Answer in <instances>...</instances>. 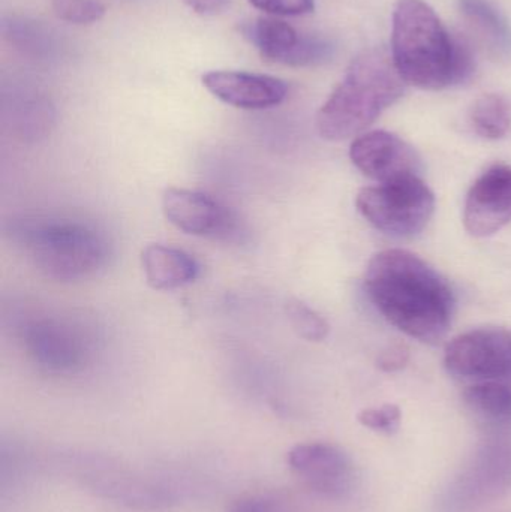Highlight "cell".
Masks as SVG:
<instances>
[{
  "mask_svg": "<svg viewBox=\"0 0 511 512\" xmlns=\"http://www.w3.org/2000/svg\"><path fill=\"white\" fill-rule=\"evenodd\" d=\"M362 426L375 432L393 435L401 426L402 412L396 405H383L380 408L363 409L357 417Z\"/></svg>",
  "mask_w": 511,
  "mask_h": 512,
  "instance_id": "44dd1931",
  "label": "cell"
},
{
  "mask_svg": "<svg viewBox=\"0 0 511 512\" xmlns=\"http://www.w3.org/2000/svg\"><path fill=\"white\" fill-rule=\"evenodd\" d=\"M192 11L200 15H216L224 11L230 0H183Z\"/></svg>",
  "mask_w": 511,
  "mask_h": 512,
  "instance_id": "d4e9b609",
  "label": "cell"
},
{
  "mask_svg": "<svg viewBox=\"0 0 511 512\" xmlns=\"http://www.w3.org/2000/svg\"><path fill=\"white\" fill-rule=\"evenodd\" d=\"M471 125L476 134L485 140H501L511 129V105L498 93H488L474 102L471 108Z\"/></svg>",
  "mask_w": 511,
  "mask_h": 512,
  "instance_id": "ac0fdd59",
  "label": "cell"
},
{
  "mask_svg": "<svg viewBox=\"0 0 511 512\" xmlns=\"http://www.w3.org/2000/svg\"><path fill=\"white\" fill-rule=\"evenodd\" d=\"M459 9L492 51L511 56L509 21L489 0H459Z\"/></svg>",
  "mask_w": 511,
  "mask_h": 512,
  "instance_id": "2e32d148",
  "label": "cell"
},
{
  "mask_svg": "<svg viewBox=\"0 0 511 512\" xmlns=\"http://www.w3.org/2000/svg\"><path fill=\"white\" fill-rule=\"evenodd\" d=\"M162 210L171 225L197 237H227L236 228L233 213L203 192L168 188L162 197Z\"/></svg>",
  "mask_w": 511,
  "mask_h": 512,
  "instance_id": "7c38bea8",
  "label": "cell"
},
{
  "mask_svg": "<svg viewBox=\"0 0 511 512\" xmlns=\"http://www.w3.org/2000/svg\"><path fill=\"white\" fill-rule=\"evenodd\" d=\"M393 62L405 83L443 90L467 83L476 71L473 53L453 38L423 0H398L393 11Z\"/></svg>",
  "mask_w": 511,
  "mask_h": 512,
  "instance_id": "7a4b0ae2",
  "label": "cell"
},
{
  "mask_svg": "<svg viewBox=\"0 0 511 512\" xmlns=\"http://www.w3.org/2000/svg\"><path fill=\"white\" fill-rule=\"evenodd\" d=\"M287 315L293 330L308 342H323L329 334L326 319L302 301H288Z\"/></svg>",
  "mask_w": 511,
  "mask_h": 512,
  "instance_id": "d6986e66",
  "label": "cell"
},
{
  "mask_svg": "<svg viewBox=\"0 0 511 512\" xmlns=\"http://www.w3.org/2000/svg\"><path fill=\"white\" fill-rule=\"evenodd\" d=\"M147 283L158 291L182 288L197 279V261L182 249L164 245H150L141 254Z\"/></svg>",
  "mask_w": 511,
  "mask_h": 512,
  "instance_id": "9a60e30c",
  "label": "cell"
},
{
  "mask_svg": "<svg viewBox=\"0 0 511 512\" xmlns=\"http://www.w3.org/2000/svg\"><path fill=\"white\" fill-rule=\"evenodd\" d=\"M465 403L480 420L492 426H511V384L476 382L464 393Z\"/></svg>",
  "mask_w": 511,
  "mask_h": 512,
  "instance_id": "e0dca14e",
  "label": "cell"
},
{
  "mask_svg": "<svg viewBox=\"0 0 511 512\" xmlns=\"http://www.w3.org/2000/svg\"><path fill=\"white\" fill-rule=\"evenodd\" d=\"M51 8L59 20L75 26L98 23L107 12L101 0H51Z\"/></svg>",
  "mask_w": 511,
  "mask_h": 512,
  "instance_id": "ffe728a7",
  "label": "cell"
},
{
  "mask_svg": "<svg viewBox=\"0 0 511 512\" xmlns=\"http://www.w3.org/2000/svg\"><path fill=\"white\" fill-rule=\"evenodd\" d=\"M410 361V348L405 343H393L380 352L377 358V366L383 372L395 373L407 367Z\"/></svg>",
  "mask_w": 511,
  "mask_h": 512,
  "instance_id": "cb8c5ba5",
  "label": "cell"
},
{
  "mask_svg": "<svg viewBox=\"0 0 511 512\" xmlns=\"http://www.w3.org/2000/svg\"><path fill=\"white\" fill-rule=\"evenodd\" d=\"M12 239L33 267L60 282L93 276L107 265V237L78 221H26L15 225Z\"/></svg>",
  "mask_w": 511,
  "mask_h": 512,
  "instance_id": "277c9868",
  "label": "cell"
},
{
  "mask_svg": "<svg viewBox=\"0 0 511 512\" xmlns=\"http://www.w3.org/2000/svg\"><path fill=\"white\" fill-rule=\"evenodd\" d=\"M24 348L41 369L51 373H75L92 357L86 331L68 319H39L23 333Z\"/></svg>",
  "mask_w": 511,
  "mask_h": 512,
  "instance_id": "52a82bcc",
  "label": "cell"
},
{
  "mask_svg": "<svg viewBox=\"0 0 511 512\" xmlns=\"http://www.w3.org/2000/svg\"><path fill=\"white\" fill-rule=\"evenodd\" d=\"M511 222V167L489 168L471 186L465 200V230L474 237H489Z\"/></svg>",
  "mask_w": 511,
  "mask_h": 512,
  "instance_id": "8fae6325",
  "label": "cell"
},
{
  "mask_svg": "<svg viewBox=\"0 0 511 512\" xmlns=\"http://www.w3.org/2000/svg\"><path fill=\"white\" fill-rule=\"evenodd\" d=\"M203 86L219 101L242 110H267L284 102L288 95L285 81L254 72H207Z\"/></svg>",
  "mask_w": 511,
  "mask_h": 512,
  "instance_id": "4fadbf2b",
  "label": "cell"
},
{
  "mask_svg": "<svg viewBox=\"0 0 511 512\" xmlns=\"http://www.w3.org/2000/svg\"><path fill=\"white\" fill-rule=\"evenodd\" d=\"M243 35L270 62L293 68L323 65L335 56V45L320 36L302 35L278 18L261 17L242 27Z\"/></svg>",
  "mask_w": 511,
  "mask_h": 512,
  "instance_id": "ba28073f",
  "label": "cell"
},
{
  "mask_svg": "<svg viewBox=\"0 0 511 512\" xmlns=\"http://www.w3.org/2000/svg\"><path fill=\"white\" fill-rule=\"evenodd\" d=\"M227 512H293L290 505L270 493H254L245 495L231 502Z\"/></svg>",
  "mask_w": 511,
  "mask_h": 512,
  "instance_id": "7402d4cb",
  "label": "cell"
},
{
  "mask_svg": "<svg viewBox=\"0 0 511 512\" xmlns=\"http://www.w3.org/2000/svg\"><path fill=\"white\" fill-rule=\"evenodd\" d=\"M435 204L434 192L420 176L368 186L356 198L357 210L372 227L396 237L422 233L434 216Z\"/></svg>",
  "mask_w": 511,
  "mask_h": 512,
  "instance_id": "5b68a950",
  "label": "cell"
},
{
  "mask_svg": "<svg viewBox=\"0 0 511 512\" xmlns=\"http://www.w3.org/2000/svg\"><path fill=\"white\" fill-rule=\"evenodd\" d=\"M350 158L357 170L378 183L419 176L422 168L414 147L387 131L359 135L351 144Z\"/></svg>",
  "mask_w": 511,
  "mask_h": 512,
  "instance_id": "30bf717a",
  "label": "cell"
},
{
  "mask_svg": "<svg viewBox=\"0 0 511 512\" xmlns=\"http://www.w3.org/2000/svg\"><path fill=\"white\" fill-rule=\"evenodd\" d=\"M444 366L456 378L511 381L510 331L488 327L459 334L447 345Z\"/></svg>",
  "mask_w": 511,
  "mask_h": 512,
  "instance_id": "8992f818",
  "label": "cell"
},
{
  "mask_svg": "<svg viewBox=\"0 0 511 512\" xmlns=\"http://www.w3.org/2000/svg\"><path fill=\"white\" fill-rule=\"evenodd\" d=\"M291 472L315 495L344 499L353 493L357 474L353 460L341 448L326 442H308L291 448Z\"/></svg>",
  "mask_w": 511,
  "mask_h": 512,
  "instance_id": "9c48e42d",
  "label": "cell"
},
{
  "mask_svg": "<svg viewBox=\"0 0 511 512\" xmlns=\"http://www.w3.org/2000/svg\"><path fill=\"white\" fill-rule=\"evenodd\" d=\"M2 35L17 53L39 65L59 62L66 51L65 42L56 29L26 15H5Z\"/></svg>",
  "mask_w": 511,
  "mask_h": 512,
  "instance_id": "5bb4252c",
  "label": "cell"
},
{
  "mask_svg": "<svg viewBox=\"0 0 511 512\" xmlns=\"http://www.w3.org/2000/svg\"><path fill=\"white\" fill-rule=\"evenodd\" d=\"M252 6L270 15L297 17L314 11V0H249Z\"/></svg>",
  "mask_w": 511,
  "mask_h": 512,
  "instance_id": "603a6c76",
  "label": "cell"
},
{
  "mask_svg": "<svg viewBox=\"0 0 511 512\" xmlns=\"http://www.w3.org/2000/svg\"><path fill=\"white\" fill-rule=\"evenodd\" d=\"M365 291L386 321L420 342L435 345L452 325V286L413 252L389 249L372 256Z\"/></svg>",
  "mask_w": 511,
  "mask_h": 512,
  "instance_id": "6da1fadb",
  "label": "cell"
},
{
  "mask_svg": "<svg viewBox=\"0 0 511 512\" xmlns=\"http://www.w3.org/2000/svg\"><path fill=\"white\" fill-rule=\"evenodd\" d=\"M405 86L389 50L363 51L318 111V134L327 141L359 137L404 96Z\"/></svg>",
  "mask_w": 511,
  "mask_h": 512,
  "instance_id": "3957f363",
  "label": "cell"
}]
</instances>
